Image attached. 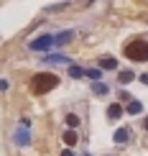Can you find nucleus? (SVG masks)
<instances>
[{"instance_id":"obj_17","label":"nucleus","mask_w":148,"mask_h":156,"mask_svg":"<svg viewBox=\"0 0 148 156\" xmlns=\"http://www.w3.org/2000/svg\"><path fill=\"white\" fill-rule=\"evenodd\" d=\"M143 128H146V131H148V118H146V120H143Z\"/></svg>"},{"instance_id":"obj_1","label":"nucleus","mask_w":148,"mask_h":156,"mask_svg":"<svg viewBox=\"0 0 148 156\" xmlns=\"http://www.w3.org/2000/svg\"><path fill=\"white\" fill-rule=\"evenodd\" d=\"M59 84V77L56 74H51V72H38L31 77V92L33 95H46L51 92V90Z\"/></svg>"},{"instance_id":"obj_9","label":"nucleus","mask_w":148,"mask_h":156,"mask_svg":"<svg viewBox=\"0 0 148 156\" xmlns=\"http://www.w3.org/2000/svg\"><path fill=\"white\" fill-rule=\"evenodd\" d=\"M64 144H67V146H74V144H77V133H74V131H67V133H64Z\"/></svg>"},{"instance_id":"obj_4","label":"nucleus","mask_w":148,"mask_h":156,"mask_svg":"<svg viewBox=\"0 0 148 156\" xmlns=\"http://www.w3.org/2000/svg\"><path fill=\"white\" fill-rule=\"evenodd\" d=\"M28 128H31V123H28V120H21V126H18V131H15L18 146H28V144H31V133H28Z\"/></svg>"},{"instance_id":"obj_16","label":"nucleus","mask_w":148,"mask_h":156,"mask_svg":"<svg viewBox=\"0 0 148 156\" xmlns=\"http://www.w3.org/2000/svg\"><path fill=\"white\" fill-rule=\"evenodd\" d=\"M61 156H74V154L72 151H61Z\"/></svg>"},{"instance_id":"obj_2","label":"nucleus","mask_w":148,"mask_h":156,"mask_svg":"<svg viewBox=\"0 0 148 156\" xmlns=\"http://www.w3.org/2000/svg\"><path fill=\"white\" fill-rule=\"evenodd\" d=\"M125 56L130 62H148V41L146 38H133L125 44Z\"/></svg>"},{"instance_id":"obj_14","label":"nucleus","mask_w":148,"mask_h":156,"mask_svg":"<svg viewBox=\"0 0 148 156\" xmlns=\"http://www.w3.org/2000/svg\"><path fill=\"white\" fill-rule=\"evenodd\" d=\"M67 123L72 128H77V126H79V118H77V115H67Z\"/></svg>"},{"instance_id":"obj_11","label":"nucleus","mask_w":148,"mask_h":156,"mask_svg":"<svg viewBox=\"0 0 148 156\" xmlns=\"http://www.w3.org/2000/svg\"><path fill=\"white\" fill-rule=\"evenodd\" d=\"M69 74H72L74 80H77V77H84L87 72H84V69H79V67H74V64H72V67H69Z\"/></svg>"},{"instance_id":"obj_6","label":"nucleus","mask_w":148,"mask_h":156,"mask_svg":"<svg viewBox=\"0 0 148 156\" xmlns=\"http://www.w3.org/2000/svg\"><path fill=\"white\" fill-rule=\"evenodd\" d=\"M72 38H74V31H61V34L56 36V44H59V46H64V44L72 41Z\"/></svg>"},{"instance_id":"obj_10","label":"nucleus","mask_w":148,"mask_h":156,"mask_svg":"<svg viewBox=\"0 0 148 156\" xmlns=\"http://www.w3.org/2000/svg\"><path fill=\"white\" fill-rule=\"evenodd\" d=\"M140 110H143V105H140V102H138V100H133V102H130V105H128V113H130V115H138V113H140Z\"/></svg>"},{"instance_id":"obj_7","label":"nucleus","mask_w":148,"mask_h":156,"mask_svg":"<svg viewBox=\"0 0 148 156\" xmlns=\"http://www.w3.org/2000/svg\"><path fill=\"white\" fill-rule=\"evenodd\" d=\"M123 113H125V110L120 108V105H110V108H107V118H112V120H115V118H120Z\"/></svg>"},{"instance_id":"obj_13","label":"nucleus","mask_w":148,"mask_h":156,"mask_svg":"<svg viewBox=\"0 0 148 156\" xmlns=\"http://www.w3.org/2000/svg\"><path fill=\"white\" fill-rule=\"evenodd\" d=\"M133 77H136V74H133V72H120V82L125 84V82H130Z\"/></svg>"},{"instance_id":"obj_3","label":"nucleus","mask_w":148,"mask_h":156,"mask_svg":"<svg viewBox=\"0 0 148 156\" xmlns=\"http://www.w3.org/2000/svg\"><path fill=\"white\" fill-rule=\"evenodd\" d=\"M54 41H56V36H49V34H43V36H36V38H31V44L28 46L33 49V51H46L54 46Z\"/></svg>"},{"instance_id":"obj_15","label":"nucleus","mask_w":148,"mask_h":156,"mask_svg":"<svg viewBox=\"0 0 148 156\" xmlns=\"http://www.w3.org/2000/svg\"><path fill=\"white\" fill-rule=\"evenodd\" d=\"M87 77H92V80H97V77H100V72H97V69H87Z\"/></svg>"},{"instance_id":"obj_12","label":"nucleus","mask_w":148,"mask_h":156,"mask_svg":"<svg viewBox=\"0 0 148 156\" xmlns=\"http://www.w3.org/2000/svg\"><path fill=\"white\" fill-rule=\"evenodd\" d=\"M102 69H115V59H110V56H105V59H100Z\"/></svg>"},{"instance_id":"obj_8","label":"nucleus","mask_w":148,"mask_h":156,"mask_svg":"<svg viewBox=\"0 0 148 156\" xmlns=\"http://www.w3.org/2000/svg\"><path fill=\"white\" fill-rule=\"evenodd\" d=\"M92 92H95V95H107V84L95 82V84H92Z\"/></svg>"},{"instance_id":"obj_5","label":"nucleus","mask_w":148,"mask_h":156,"mask_svg":"<svg viewBox=\"0 0 148 156\" xmlns=\"http://www.w3.org/2000/svg\"><path fill=\"white\" fill-rule=\"evenodd\" d=\"M115 144H125L128 138H130V131H128V128H120V131H115Z\"/></svg>"}]
</instances>
